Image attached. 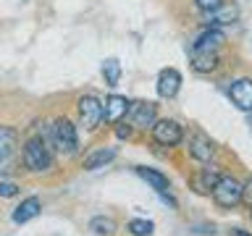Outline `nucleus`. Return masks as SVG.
Wrapping results in <instances>:
<instances>
[{
    "label": "nucleus",
    "mask_w": 252,
    "mask_h": 236,
    "mask_svg": "<svg viewBox=\"0 0 252 236\" xmlns=\"http://www.w3.org/2000/svg\"><path fill=\"white\" fill-rule=\"evenodd\" d=\"M242 202L247 205V207H252V178H247L242 184Z\"/></svg>",
    "instance_id": "393cba45"
},
{
    "label": "nucleus",
    "mask_w": 252,
    "mask_h": 236,
    "mask_svg": "<svg viewBox=\"0 0 252 236\" xmlns=\"http://www.w3.org/2000/svg\"><path fill=\"white\" fill-rule=\"evenodd\" d=\"M194 5L200 8L202 13H213V11H218V8L223 5V0H194Z\"/></svg>",
    "instance_id": "4be33fe9"
},
{
    "label": "nucleus",
    "mask_w": 252,
    "mask_h": 236,
    "mask_svg": "<svg viewBox=\"0 0 252 236\" xmlns=\"http://www.w3.org/2000/svg\"><path fill=\"white\" fill-rule=\"evenodd\" d=\"M131 102L124 97V94H108L105 102H102V121L105 123H121L126 113H129Z\"/></svg>",
    "instance_id": "0eeeda50"
},
{
    "label": "nucleus",
    "mask_w": 252,
    "mask_h": 236,
    "mask_svg": "<svg viewBox=\"0 0 252 236\" xmlns=\"http://www.w3.org/2000/svg\"><path fill=\"white\" fill-rule=\"evenodd\" d=\"M126 228H129V234H131V236H150L155 226H153V220L134 218V220H129V226H126Z\"/></svg>",
    "instance_id": "412c9836"
},
{
    "label": "nucleus",
    "mask_w": 252,
    "mask_h": 236,
    "mask_svg": "<svg viewBox=\"0 0 252 236\" xmlns=\"http://www.w3.org/2000/svg\"><path fill=\"white\" fill-rule=\"evenodd\" d=\"M153 139L163 147H176L184 142V129L173 118H160V121L153 123Z\"/></svg>",
    "instance_id": "20e7f679"
},
{
    "label": "nucleus",
    "mask_w": 252,
    "mask_h": 236,
    "mask_svg": "<svg viewBox=\"0 0 252 236\" xmlns=\"http://www.w3.org/2000/svg\"><path fill=\"white\" fill-rule=\"evenodd\" d=\"M187 145H189V155H192L194 160H200V163H208L213 157V152H216L213 142L205 137V134H200V131H194L192 137L187 139Z\"/></svg>",
    "instance_id": "f8f14e48"
},
{
    "label": "nucleus",
    "mask_w": 252,
    "mask_h": 236,
    "mask_svg": "<svg viewBox=\"0 0 252 236\" xmlns=\"http://www.w3.org/2000/svg\"><path fill=\"white\" fill-rule=\"evenodd\" d=\"M223 42H226V37H223V31L220 29H205V31H200V37L192 42V47L194 50H208V53H218L220 47H223Z\"/></svg>",
    "instance_id": "ddd939ff"
},
{
    "label": "nucleus",
    "mask_w": 252,
    "mask_h": 236,
    "mask_svg": "<svg viewBox=\"0 0 252 236\" xmlns=\"http://www.w3.org/2000/svg\"><path fill=\"white\" fill-rule=\"evenodd\" d=\"M16 147H19V134H16V129L0 126V173L11 171L8 165H11L13 155H16Z\"/></svg>",
    "instance_id": "6e6552de"
},
{
    "label": "nucleus",
    "mask_w": 252,
    "mask_h": 236,
    "mask_svg": "<svg viewBox=\"0 0 252 236\" xmlns=\"http://www.w3.org/2000/svg\"><path fill=\"white\" fill-rule=\"evenodd\" d=\"M21 163L24 168L32 171V173H42V171H50L53 165V155H50V147L42 137H32L24 142V149H21Z\"/></svg>",
    "instance_id": "f257e3e1"
},
{
    "label": "nucleus",
    "mask_w": 252,
    "mask_h": 236,
    "mask_svg": "<svg viewBox=\"0 0 252 236\" xmlns=\"http://www.w3.org/2000/svg\"><path fill=\"white\" fill-rule=\"evenodd\" d=\"M179 89H181V74L176 68H163L160 76H158V94L171 100L179 94Z\"/></svg>",
    "instance_id": "9d476101"
},
{
    "label": "nucleus",
    "mask_w": 252,
    "mask_h": 236,
    "mask_svg": "<svg viewBox=\"0 0 252 236\" xmlns=\"http://www.w3.org/2000/svg\"><path fill=\"white\" fill-rule=\"evenodd\" d=\"M19 194V186L13 181H0V197H16Z\"/></svg>",
    "instance_id": "5701e85b"
},
{
    "label": "nucleus",
    "mask_w": 252,
    "mask_h": 236,
    "mask_svg": "<svg viewBox=\"0 0 252 236\" xmlns=\"http://www.w3.org/2000/svg\"><path fill=\"white\" fill-rule=\"evenodd\" d=\"M90 231H94L97 236H113V234H116V220H113V218L97 215V218L90 220Z\"/></svg>",
    "instance_id": "aec40b11"
},
{
    "label": "nucleus",
    "mask_w": 252,
    "mask_h": 236,
    "mask_svg": "<svg viewBox=\"0 0 252 236\" xmlns=\"http://www.w3.org/2000/svg\"><path fill=\"white\" fill-rule=\"evenodd\" d=\"M76 108H79V121L87 131H94L102 123V102L94 94H82Z\"/></svg>",
    "instance_id": "39448f33"
},
{
    "label": "nucleus",
    "mask_w": 252,
    "mask_h": 236,
    "mask_svg": "<svg viewBox=\"0 0 252 236\" xmlns=\"http://www.w3.org/2000/svg\"><path fill=\"white\" fill-rule=\"evenodd\" d=\"M39 210H42L39 197H27V200H21V205L13 210V223H27V220L39 215Z\"/></svg>",
    "instance_id": "2eb2a0df"
},
{
    "label": "nucleus",
    "mask_w": 252,
    "mask_h": 236,
    "mask_svg": "<svg viewBox=\"0 0 252 236\" xmlns=\"http://www.w3.org/2000/svg\"><path fill=\"white\" fill-rule=\"evenodd\" d=\"M213 200H216L218 207L234 210L242 202V184L234 176H220L218 184L213 186Z\"/></svg>",
    "instance_id": "7ed1b4c3"
},
{
    "label": "nucleus",
    "mask_w": 252,
    "mask_h": 236,
    "mask_svg": "<svg viewBox=\"0 0 252 236\" xmlns=\"http://www.w3.org/2000/svg\"><path fill=\"white\" fill-rule=\"evenodd\" d=\"M236 19H239V8L236 5H220L218 11L205 13V27H210V29L228 27V24H234Z\"/></svg>",
    "instance_id": "4468645a"
},
{
    "label": "nucleus",
    "mask_w": 252,
    "mask_h": 236,
    "mask_svg": "<svg viewBox=\"0 0 252 236\" xmlns=\"http://www.w3.org/2000/svg\"><path fill=\"white\" fill-rule=\"evenodd\" d=\"M189 63L197 74H210L220 66V55L218 53H208V50H189Z\"/></svg>",
    "instance_id": "9b49d317"
},
{
    "label": "nucleus",
    "mask_w": 252,
    "mask_h": 236,
    "mask_svg": "<svg viewBox=\"0 0 252 236\" xmlns=\"http://www.w3.org/2000/svg\"><path fill=\"white\" fill-rule=\"evenodd\" d=\"M228 97L239 110L252 113V79H236L228 87Z\"/></svg>",
    "instance_id": "1a4fd4ad"
},
{
    "label": "nucleus",
    "mask_w": 252,
    "mask_h": 236,
    "mask_svg": "<svg viewBox=\"0 0 252 236\" xmlns=\"http://www.w3.org/2000/svg\"><path fill=\"white\" fill-rule=\"evenodd\" d=\"M102 79H105L108 87H116L118 82H121V63H118L116 58L102 60Z\"/></svg>",
    "instance_id": "6ab92c4d"
},
{
    "label": "nucleus",
    "mask_w": 252,
    "mask_h": 236,
    "mask_svg": "<svg viewBox=\"0 0 252 236\" xmlns=\"http://www.w3.org/2000/svg\"><path fill=\"white\" fill-rule=\"evenodd\" d=\"M131 134H134V126H131V123H124V121L116 123V137H118V139H129Z\"/></svg>",
    "instance_id": "b1692460"
},
{
    "label": "nucleus",
    "mask_w": 252,
    "mask_h": 236,
    "mask_svg": "<svg viewBox=\"0 0 252 236\" xmlns=\"http://www.w3.org/2000/svg\"><path fill=\"white\" fill-rule=\"evenodd\" d=\"M116 155H118L116 147H100V149H94V152H90V155L84 157V171H97V168H102V165H108L110 160H116Z\"/></svg>",
    "instance_id": "dca6fc26"
},
{
    "label": "nucleus",
    "mask_w": 252,
    "mask_h": 236,
    "mask_svg": "<svg viewBox=\"0 0 252 236\" xmlns=\"http://www.w3.org/2000/svg\"><path fill=\"white\" fill-rule=\"evenodd\" d=\"M228 236H252V234L242 231V228H231V231H228Z\"/></svg>",
    "instance_id": "a878e982"
},
{
    "label": "nucleus",
    "mask_w": 252,
    "mask_h": 236,
    "mask_svg": "<svg viewBox=\"0 0 252 236\" xmlns=\"http://www.w3.org/2000/svg\"><path fill=\"white\" fill-rule=\"evenodd\" d=\"M158 121V105L150 100L131 102L129 108V123L134 129H153V123Z\"/></svg>",
    "instance_id": "423d86ee"
},
{
    "label": "nucleus",
    "mask_w": 252,
    "mask_h": 236,
    "mask_svg": "<svg viewBox=\"0 0 252 236\" xmlns=\"http://www.w3.org/2000/svg\"><path fill=\"white\" fill-rule=\"evenodd\" d=\"M218 178H220V173H218V171L202 168V171H200V176H194V178H192V189H194L197 194H208V192H213V186L218 184Z\"/></svg>",
    "instance_id": "a211bd4d"
},
{
    "label": "nucleus",
    "mask_w": 252,
    "mask_h": 236,
    "mask_svg": "<svg viewBox=\"0 0 252 236\" xmlns=\"http://www.w3.org/2000/svg\"><path fill=\"white\" fill-rule=\"evenodd\" d=\"M250 210H252V207H250Z\"/></svg>",
    "instance_id": "cd10ccee"
},
{
    "label": "nucleus",
    "mask_w": 252,
    "mask_h": 236,
    "mask_svg": "<svg viewBox=\"0 0 252 236\" xmlns=\"http://www.w3.org/2000/svg\"><path fill=\"white\" fill-rule=\"evenodd\" d=\"M137 176L139 178H145L150 186L155 189V192H165V189H168L171 184H168V176H163L160 171H155V168H145V165H137Z\"/></svg>",
    "instance_id": "f3484780"
},
{
    "label": "nucleus",
    "mask_w": 252,
    "mask_h": 236,
    "mask_svg": "<svg viewBox=\"0 0 252 236\" xmlns=\"http://www.w3.org/2000/svg\"><path fill=\"white\" fill-rule=\"evenodd\" d=\"M50 142L53 147L63 155H76L79 149V137H76V126L68 118H55L50 126Z\"/></svg>",
    "instance_id": "f03ea898"
},
{
    "label": "nucleus",
    "mask_w": 252,
    "mask_h": 236,
    "mask_svg": "<svg viewBox=\"0 0 252 236\" xmlns=\"http://www.w3.org/2000/svg\"><path fill=\"white\" fill-rule=\"evenodd\" d=\"M250 131H252V113H250Z\"/></svg>",
    "instance_id": "bb28decb"
}]
</instances>
